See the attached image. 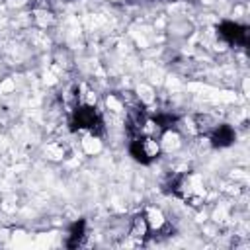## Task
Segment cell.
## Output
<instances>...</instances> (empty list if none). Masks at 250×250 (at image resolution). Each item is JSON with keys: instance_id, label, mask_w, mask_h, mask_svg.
<instances>
[{"instance_id": "obj_1", "label": "cell", "mask_w": 250, "mask_h": 250, "mask_svg": "<svg viewBox=\"0 0 250 250\" xmlns=\"http://www.w3.org/2000/svg\"><path fill=\"white\" fill-rule=\"evenodd\" d=\"M129 152H131V156H133L137 162H141V164H150L154 158H158L160 148H158L156 139H152V137H143V135H141V137H137L135 141H131Z\"/></svg>"}, {"instance_id": "obj_2", "label": "cell", "mask_w": 250, "mask_h": 250, "mask_svg": "<svg viewBox=\"0 0 250 250\" xmlns=\"http://www.w3.org/2000/svg\"><path fill=\"white\" fill-rule=\"evenodd\" d=\"M70 125H72V129H90L92 133H98L102 129V117L96 111V107L80 105L74 109Z\"/></svg>"}, {"instance_id": "obj_3", "label": "cell", "mask_w": 250, "mask_h": 250, "mask_svg": "<svg viewBox=\"0 0 250 250\" xmlns=\"http://www.w3.org/2000/svg\"><path fill=\"white\" fill-rule=\"evenodd\" d=\"M217 31L229 43L242 45V47L248 45V27L246 25H240V23H234V21H221L217 25Z\"/></svg>"}, {"instance_id": "obj_4", "label": "cell", "mask_w": 250, "mask_h": 250, "mask_svg": "<svg viewBox=\"0 0 250 250\" xmlns=\"http://www.w3.org/2000/svg\"><path fill=\"white\" fill-rule=\"evenodd\" d=\"M234 139H236V133L232 131L230 125H219V127L211 133V143H213V146H229V145H232Z\"/></svg>"}, {"instance_id": "obj_5", "label": "cell", "mask_w": 250, "mask_h": 250, "mask_svg": "<svg viewBox=\"0 0 250 250\" xmlns=\"http://www.w3.org/2000/svg\"><path fill=\"white\" fill-rule=\"evenodd\" d=\"M84 229H86V221H84V219L76 221V223L70 227V234H68V242H66L68 248H76V246L82 242V238H84Z\"/></svg>"}, {"instance_id": "obj_6", "label": "cell", "mask_w": 250, "mask_h": 250, "mask_svg": "<svg viewBox=\"0 0 250 250\" xmlns=\"http://www.w3.org/2000/svg\"><path fill=\"white\" fill-rule=\"evenodd\" d=\"M176 121H178V117H176V115H170V113H168V115L160 113V115H156V117H154L156 127H158V129H162V131H164V129L174 127V123H176Z\"/></svg>"}]
</instances>
